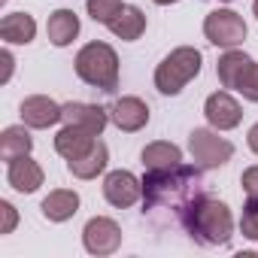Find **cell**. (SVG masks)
<instances>
[{
	"mask_svg": "<svg viewBox=\"0 0 258 258\" xmlns=\"http://www.w3.org/2000/svg\"><path fill=\"white\" fill-rule=\"evenodd\" d=\"M106 28H109L118 40L134 43V40H140L143 31H146V13H143L140 7H134V4H124V7L118 10V16H115Z\"/></svg>",
	"mask_w": 258,
	"mask_h": 258,
	"instance_id": "2e32d148",
	"label": "cell"
},
{
	"mask_svg": "<svg viewBox=\"0 0 258 258\" xmlns=\"http://www.w3.org/2000/svg\"><path fill=\"white\" fill-rule=\"evenodd\" d=\"M0 213H4V225H0V234H13L16 222H19V213L10 201H0Z\"/></svg>",
	"mask_w": 258,
	"mask_h": 258,
	"instance_id": "484cf974",
	"label": "cell"
},
{
	"mask_svg": "<svg viewBox=\"0 0 258 258\" xmlns=\"http://www.w3.org/2000/svg\"><path fill=\"white\" fill-rule=\"evenodd\" d=\"M61 121L64 124H76V127H85L91 134H103V127L109 124V109L97 106V103H82V100H70L61 106Z\"/></svg>",
	"mask_w": 258,
	"mask_h": 258,
	"instance_id": "7c38bea8",
	"label": "cell"
},
{
	"mask_svg": "<svg viewBox=\"0 0 258 258\" xmlns=\"http://www.w3.org/2000/svg\"><path fill=\"white\" fill-rule=\"evenodd\" d=\"M201 64H204V55L195 49V46H179L173 49L158 67H155V88L167 97L179 94L191 79H198L201 73Z\"/></svg>",
	"mask_w": 258,
	"mask_h": 258,
	"instance_id": "277c9868",
	"label": "cell"
},
{
	"mask_svg": "<svg viewBox=\"0 0 258 258\" xmlns=\"http://www.w3.org/2000/svg\"><path fill=\"white\" fill-rule=\"evenodd\" d=\"M46 34H49L52 46H58V49L70 46L79 37V16L73 10H55L46 22Z\"/></svg>",
	"mask_w": 258,
	"mask_h": 258,
	"instance_id": "d6986e66",
	"label": "cell"
},
{
	"mask_svg": "<svg viewBox=\"0 0 258 258\" xmlns=\"http://www.w3.org/2000/svg\"><path fill=\"white\" fill-rule=\"evenodd\" d=\"M246 143H249V149H252V152L258 155V121H255V124L249 127V134H246Z\"/></svg>",
	"mask_w": 258,
	"mask_h": 258,
	"instance_id": "4316f807",
	"label": "cell"
},
{
	"mask_svg": "<svg viewBox=\"0 0 258 258\" xmlns=\"http://www.w3.org/2000/svg\"><path fill=\"white\" fill-rule=\"evenodd\" d=\"M182 225L188 231V237L201 246H228L234 237V216L228 210V204L216 201V198H195L185 210H182Z\"/></svg>",
	"mask_w": 258,
	"mask_h": 258,
	"instance_id": "7a4b0ae2",
	"label": "cell"
},
{
	"mask_svg": "<svg viewBox=\"0 0 258 258\" xmlns=\"http://www.w3.org/2000/svg\"><path fill=\"white\" fill-rule=\"evenodd\" d=\"M106 161H109V149H106V143L103 140H97L82 158H73V161H67V170L76 176V179H97V173H103L106 170Z\"/></svg>",
	"mask_w": 258,
	"mask_h": 258,
	"instance_id": "ffe728a7",
	"label": "cell"
},
{
	"mask_svg": "<svg viewBox=\"0 0 258 258\" xmlns=\"http://www.w3.org/2000/svg\"><path fill=\"white\" fill-rule=\"evenodd\" d=\"M240 234L246 240H258V198H246V207L240 216Z\"/></svg>",
	"mask_w": 258,
	"mask_h": 258,
	"instance_id": "cb8c5ba5",
	"label": "cell"
},
{
	"mask_svg": "<svg viewBox=\"0 0 258 258\" xmlns=\"http://www.w3.org/2000/svg\"><path fill=\"white\" fill-rule=\"evenodd\" d=\"M216 73H219V82L237 94H243L246 100L258 103V64L240 52V49H228L219 64H216Z\"/></svg>",
	"mask_w": 258,
	"mask_h": 258,
	"instance_id": "5b68a950",
	"label": "cell"
},
{
	"mask_svg": "<svg viewBox=\"0 0 258 258\" xmlns=\"http://www.w3.org/2000/svg\"><path fill=\"white\" fill-rule=\"evenodd\" d=\"M82 246L91 255H112L121 246V228L109 216H94L82 228Z\"/></svg>",
	"mask_w": 258,
	"mask_h": 258,
	"instance_id": "ba28073f",
	"label": "cell"
},
{
	"mask_svg": "<svg viewBox=\"0 0 258 258\" xmlns=\"http://www.w3.org/2000/svg\"><path fill=\"white\" fill-rule=\"evenodd\" d=\"M43 179H46V173H43V167H40L31 155H19V158H13L10 167H7V182H10L16 191H22V195H34V191L43 185Z\"/></svg>",
	"mask_w": 258,
	"mask_h": 258,
	"instance_id": "5bb4252c",
	"label": "cell"
},
{
	"mask_svg": "<svg viewBox=\"0 0 258 258\" xmlns=\"http://www.w3.org/2000/svg\"><path fill=\"white\" fill-rule=\"evenodd\" d=\"M121 7H124L121 0H85V10H88L91 22H97V25H109Z\"/></svg>",
	"mask_w": 258,
	"mask_h": 258,
	"instance_id": "603a6c76",
	"label": "cell"
},
{
	"mask_svg": "<svg viewBox=\"0 0 258 258\" xmlns=\"http://www.w3.org/2000/svg\"><path fill=\"white\" fill-rule=\"evenodd\" d=\"M140 161H143L146 170H167V167L182 164V149H179L176 143L155 140V143H149V146L140 152Z\"/></svg>",
	"mask_w": 258,
	"mask_h": 258,
	"instance_id": "44dd1931",
	"label": "cell"
},
{
	"mask_svg": "<svg viewBox=\"0 0 258 258\" xmlns=\"http://www.w3.org/2000/svg\"><path fill=\"white\" fill-rule=\"evenodd\" d=\"M73 67H76V76L91 88H100L106 94L118 88V55L109 43H100V40L85 43L76 52Z\"/></svg>",
	"mask_w": 258,
	"mask_h": 258,
	"instance_id": "3957f363",
	"label": "cell"
},
{
	"mask_svg": "<svg viewBox=\"0 0 258 258\" xmlns=\"http://www.w3.org/2000/svg\"><path fill=\"white\" fill-rule=\"evenodd\" d=\"M40 210H43V216L49 222H67V219H73L79 213V195L73 188H55V191H49L43 198Z\"/></svg>",
	"mask_w": 258,
	"mask_h": 258,
	"instance_id": "ac0fdd59",
	"label": "cell"
},
{
	"mask_svg": "<svg viewBox=\"0 0 258 258\" xmlns=\"http://www.w3.org/2000/svg\"><path fill=\"white\" fill-rule=\"evenodd\" d=\"M0 58H4V64H7V73H4V82H7V79L13 76V64H16V61H13V55H10L7 49H4V55H0Z\"/></svg>",
	"mask_w": 258,
	"mask_h": 258,
	"instance_id": "83f0119b",
	"label": "cell"
},
{
	"mask_svg": "<svg viewBox=\"0 0 258 258\" xmlns=\"http://www.w3.org/2000/svg\"><path fill=\"white\" fill-rule=\"evenodd\" d=\"M204 37L219 49H237L246 40V22L234 10H213L204 19Z\"/></svg>",
	"mask_w": 258,
	"mask_h": 258,
	"instance_id": "52a82bcc",
	"label": "cell"
},
{
	"mask_svg": "<svg viewBox=\"0 0 258 258\" xmlns=\"http://www.w3.org/2000/svg\"><path fill=\"white\" fill-rule=\"evenodd\" d=\"M240 185H243L246 198H258V164L243 170V176H240Z\"/></svg>",
	"mask_w": 258,
	"mask_h": 258,
	"instance_id": "d4e9b609",
	"label": "cell"
},
{
	"mask_svg": "<svg viewBox=\"0 0 258 258\" xmlns=\"http://www.w3.org/2000/svg\"><path fill=\"white\" fill-rule=\"evenodd\" d=\"M19 115L28 127H37V131H46V127L58 124L61 121V103H55L52 97L46 94H31L22 100L19 106Z\"/></svg>",
	"mask_w": 258,
	"mask_h": 258,
	"instance_id": "4fadbf2b",
	"label": "cell"
},
{
	"mask_svg": "<svg viewBox=\"0 0 258 258\" xmlns=\"http://www.w3.org/2000/svg\"><path fill=\"white\" fill-rule=\"evenodd\" d=\"M152 4H158V7H170V4H179V0H152Z\"/></svg>",
	"mask_w": 258,
	"mask_h": 258,
	"instance_id": "f1b7e54d",
	"label": "cell"
},
{
	"mask_svg": "<svg viewBox=\"0 0 258 258\" xmlns=\"http://www.w3.org/2000/svg\"><path fill=\"white\" fill-rule=\"evenodd\" d=\"M103 198L115 210H127L143 198V179H137L131 170H112L103 179Z\"/></svg>",
	"mask_w": 258,
	"mask_h": 258,
	"instance_id": "9c48e42d",
	"label": "cell"
},
{
	"mask_svg": "<svg viewBox=\"0 0 258 258\" xmlns=\"http://www.w3.org/2000/svg\"><path fill=\"white\" fill-rule=\"evenodd\" d=\"M222 4H231V0H222Z\"/></svg>",
	"mask_w": 258,
	"mask_h": 258,
	"instance_id": "4dcf8cb0",
	"label": "cell"
},
{
	"mask_svg": "<svg viewBox=\"0 0 258 258\" xmlns=\"http://www.w3.org/2000/svg\"><path fill=\"white\" fill-rule=\"evenodd\" d=\"M252 13H255V19H258V0H255V4H252Z\"/></svg>",
	"mask_w": 258,
	"mask_h": 258,
	"instance_id": "f546056e",
	"label": "cell"
},
{
	"mask_svg": "<svg viewBox=\"0 0 258 258\" xmlns=\"http://www.w3.org/2000/svg\"><path fill=\"white\" fill-rule=\"evenodd\" d=\"M109 121L124 134H137L149 124V103L127 94V97H115L109 106Z\"/></svg>",
	"mask_w": 258,
	"mask_h": 258,
	"instance_id": "30bf717a",
	"label": "cell"
},
{
	"mask_svg": "<svg viewBox=\"0 0 258 258\" xmlns=\"http://www.w3.org/2000/svg\"><path fill=\"white\" fill-rule=\"evenodd\" d=\"M37 37V22L28 13H10L0 22V40L7 46H28Z\"/></svg>",
	"mask_w": 258,
	"mask_h": 258,
	"instance_id": "e0dca14e",
	"label": "cell"
},
{
	"mask_svg": "<svg viewBox=\"0 0 258 258\" xmlns=\"http://www.w3.org/2000/svg\"><path fill=\"white\" fill-rule=\"evenodd\" d=\"M31 149H34V137L28 134V124H10L0 134V158L7 164L19 155H31Z\"/></svg>",
	"mask_w": 258,
	"mask_h": 258,
	"instance_id": "7402d4cb",
	"label": "cell"
},
{
	"mask_svg": "<svg viewBox=\"0 0 258 258\" xmlns=\"http://www.w3.org/2000/svg\"><path fill=\"white\" fill-rule=\"evenodd\" d=\"M188 152L198 161V167L213 170V167H222V164L231 161L234 146L225 137H219L216 127H213V131H210V127H195V131L188 134Z\"/></svg>",
	"mask_w": 258,
	"mask_h": 258,
	"instance_id": "8992f818",
	"label": "cell"
},
{
	"mask_svg": "<svg viewBox=\"0 0 258 258\" xmlns=\"http://www.w3.org/2000/svg\"><path fill=\"white\" fill-rule=\"evenodd\" d=\"M201 198V167L176 164L167 170H146L143 176V213L146 210H182Z\"/></svg>",
	"mask_w": 258,
	"mask_h": 258,
	"instance_id": "6da1fadb",
	"label": "cell"
},
{
	"mask_svg": "<svg viewBox=\"0 0 258 258\" xmlns=\"http://www.w3.org/2000/svg\"><path fill=\"white\" fill-rule=\"evenodd\" d=\"M204 115L216 131H231V127H237L243 121V106L237 103V97L231 91H213L204 103Z\"/></svg>",
	"mask_w": 258,
	"mask_h": 258,
	"instance_id": "8fae6325",
	"label": "cell"
},
{
	"mask_svg": "<svg viewBox=\"0 0 258 258\" xmlns=\"http://www.w3.org/2000/svg\"><path fill=\"white\" fill-rule=\"evenodd\" d=\"M94 143H97V134L85 131V127H76V124H64L61 131L55 134V152H58L64 161L82 158Z\"/></svg>",
	"mask_w": 258,
	"mask_h": 258,
	"instance_id": "9a60e30c",
	"label": "cell"
}]
</instances>
